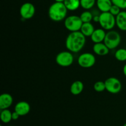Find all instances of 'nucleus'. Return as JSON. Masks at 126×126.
<instances>
[{"instance_id": "f257e3e1", "label": "nucleus", "mask_w": 126, "mask_h": 126, "mask_svg": "<svg viewBox=\"0 0 126 126\" xmlns=\"http://www.w3.org/2000/svg\"><path fill=\"white\" fill-rule=\"evenodd\" d=\"M86 42V36L80 31L71 32L66 38L65 46L68 50L72 53H78L83 49Z\"/></svg>"}, {"instance_id": "f03ea898", "label": "nucleus", "mask_w": 126, "mask_h": 126, "mask_svg": "<svg viewBox=\"0 0 126 126\" xmlns=\"http://www.w3.org/2000/svg\"><path fill=\"white\" fill-rule=\"evenodd\" d=\"M68 9L62 2H55L52 4L49 8L48 15L52 20L60 22L65 19Z\"/></svg>"}, {"instance_id": "7ed1b4c3", "label": "nucleus", "mask_w": 126, "mask_h": 126, "mask_svg": "<svg viewBox=\"0 0 126 126\" xmlns=\"http://www.w3.org/2000/svg\"><path fill=\"white\" fill-rule=\"evenodd\" d=\"M99 17L98 23L105 30H111L116 25V17L110 12H102Z\"/></svg>"}, {"instance_id": "20e7f679", "label": "nucleus", "mask_w": 126, "mask_h": 126, "mask_svg": "<svg viewBox=\"0 0 126 126\" xmlns=\"http://www.w3.org/2000/svg\"><path fill=\"white\" fill-rule=\"evenodd\" d=\"M121 41V37L119 33L115 30H110L106 34L103 43L107 45L110 50L116 49L119 46Z\"/></svg>"}, {"instance_id": "39448f33", "label": "nucleus", "mask_w": 126, "mask_h": 126, "mask_svg": "<svg viewBox=\"0 0 126 126\" xmlns=\"http://www.w3.org/2000/svg\"><path fill=\"white\" fill-rule=\"evenodd\" d=\"M83 23L80 17L78 16H70L66 17L64 21L65 27L70 32H78L81 30Z\"/></svg>"}, {"instance_id": "423d86ee", "label": "nucleus", "mask_w": 126, "mask_h": 126, "mask_svg": "<svg viewBox=\"0 0 126 126\" xmlns=\"http://www.w3.org/2000/svg\"><path fill=\"white\" fill-rule=\"evenodd\" d=\"M56 63L60 66L68 67L71 66L74 62V56L71 52L62 51L59 52L55 58Z\"/></svg>"}, {"instance_id": "0eeeda50", "label": "nucleus", "mask_w": 126, "mask_h": 126, "mask_svg": "<svg viewBox=\"0 0 126 126\" xmlns=\"http://www.w3.org/2000/svg\"><path fill=\"white\" fill-rule=\"evenodd\" d=\"M96 59L93 54L90 52H85L81 54L78 59V63L81 67L89 68L95 65Z\"/></svg>"}, {"instance_id": "6e6552de", "label": "nucleus", "mask_w": 126, "mask_h": 126, "mask_svg": "<svg viewBox=\"0 0 126 126\" xmlns=\"http://www.w3.org/2000/svg\"><path fill=\"white\" fill-rule=\"evenodd\" d=\"M106 90L113 94H116L120 92L122 89L121 81L115 77H110L105 81Z\"/></svg>"}, {"instance_id": "1a4fd4ad", "label": "nucleus", "mask_w": 126, "mask_h": 126, "mask_svg": "<svg viewBox=\"0 0 126 126\" xmlns=\"http://www.w3.org/2000/svg\"><path fill=\"white\" fill-rule=\"evenodd\" d=\"M35 7L31 2H25L20 8V14L22 18L28 20L32 18L35 14Z\"/></svg>"}, {"instance_id": "9d476101", "label": "nucleus", "mask_w": 126, "mask_h": 126, "mask_svg": "<svg viewBox=\"0 0 126 126\" xmlns=\"http://www.w3.org/2000/svg\"><path fill=\"white\" fill-rule=\"evenodd\" d=\"M14 111L17 112L20 116H23L29 113L30 111V105L25 101H21L16 105Z\"/></svg>"}, {"instance_id": "9b49d317", "label": "nucleus", "mask_w": 126, "mask_h": 126, "mask_svg": "<svg viewBox=\"0 0 126 126\" xmlns=\"http://www.w3.org/2000/svg\"><path fill=\"white\" fill-rule=\"evenodd\" d=\"M13 98L9 94H2L0 95V109H8L12 105Z\"/></svg>"}, {"instance_id": "f8f14e48", "label": "nucleus", "mask_w": 126, "mask_h": 126, "mask_svg": "<svg viewBox=\"0 0 126 126\" xmlns=\"http://www.w3.org/2000/svg\"><path fill=\"white\" fill-rule=\"evenodd\" d=\"M106 34H107V33L103 28L95 29L92 34V35L91 36V39L92 41L94 43H102V42L104 41Z\"/></svg>"}, {"instance_id": "ddd939ff", "label": "nucleus", "mask_w": 126, "mask_h": 126, "mask_svg": "<svg viewBox=\"0 0 126 126\" xmlns=\"http://www.w3.org/2000/svg\"><path fill=\"white\" fill-rule=\"evenodd\" d=\"M93 51L97 55L100 56H105L108 54L110 49L103 42H102V43H95L94 45L93 46Z\"/></svg>"}, {"instance_id": "4468645a", "label": "nucleus", "mask_w": 126, "mask_h": 126, "mask_svg": "<svg viewBox=\"0 0 126 126\" xmlns=\"http://www.w3.org/2000/svg\"><path fill=\"white\" fill-rule=\"evenodd\" d=\"M116 25L121 30L126 31V11H121L116 17Z\"/></svg>"}, {"instance_id": "2eb2a0df", "label": "nucleus", "mask_w": 126, "mask_h": 126, "mask_svg": "<svg viewBox=\"0 0 126 126\" xmlns=\"http://www.w3.org/2000/svg\"><path fill=\"white\" fill-rule=\"evenodd\" d=\"M96 4L101 12H109L113 4L111 0H97Z\"/></svg>"}, {"instance_id": "dca6fc26", "label": "nucleus", "mask_w": 126, "mask_h": 126, "mask_svg": "<svg viewBox=\"0 0 126 126\" xmlns=\"http://www.w3.org/2000/svg\"><path fill=\"white\" fill-rule=\"evenodd\" d=\"M84 90V84L81 81H76L72 83L70 87V92L74 95L80 94Z\"/></svg>"}, {"instance_id": "f3484780", "label": "nucleus", "mask_w": 126, "mask_h": 126, "mask_svg": "<svg viewBox=\"0 0 126 126\" xmlns=\"http://www.w3.org/2000/svg\"><path fill=\"white\" fill-rule=\"evenodd\" d=\"M95 30V29L94 26L92 23H91V22H87V23H82L80 32L86 37H91Z\"/></svg>"}, {"instance_id": "a211bd4d", "label": "nucleus", "mask_w": 126, "mask_h": 126, "mask_svg": "<svg viewBox=\"0 0 126 126\" xmlns=\"http://www.w3.org/2000/svg\"><path fill=\"white\" fill-rule=\"evenodd\" d=\"M68 11H74L81 6L80 0H65L63 2Z\"/></svg>"}, {"instance_id": "6ab92c4d", "label": "nucleus", "mask_w": 126, "mask_h": 126, "mask_svg": "<svg viewBox=\"0 0 126 126\" xmlns=\"http://www.w3.org/2000/svg\"><path fill=\"white\" fill-rule=\"evenodd\" d=\"M12 112L8 109L1 110L0 113V118L1 121L4 124H7L12 120Z\"/></svg>"}, {"instance_id": "aec40b11", "label": "nucleus", "mask_w": 126, "mask_h": 126, "mask_svg": "<svg viewBox=\"0 0 126 126\" xmlns=\"http://www.w3.org/2000/svg\"><path fill=\"white\" fill-rule=\"evenodd\" d=\"M116 59L119 62L126 61V49L121 48L116 51L114 54Z\"/></svg>"}, {"instance_id": "412c9836", "label": "nucleus", "mask_w": 126, "mask_h": 126, "mask_svg": "<svg viewBox=\"0 0 126 126\" xmlns=\"http://www.w3.org/2000/svg\"><path fill=\"white\" fill-rule=\"evenodd\" d=\"M97 0H80L81 6L85 10L92 9L96 4Z\"/></svg>"}, {"instance_id": "4be33fe9", "label": "nucleus", "mask_w": 126, "mask_h": 126, "mask_svg": "<svg viewBox=\"0 0 126 126\" xmlns=\"http://www.w3.org/2000/svg\"><path fill=\"white\" fill-rule=\"evenodd\" d=\"M81 19L82 20L83 23H87V22H91L93 20V15L88 10L84 11L82 12L81 16H79Z\"/></svg>"}, {"instance_id": "5701e85b", "label": "nucleus", "mask_w": 126, "mask_h": 126, "mask_svg": "<svg viewBox=\"0 0 126 126\" xmlns=\"http://www.w3.org/2000/svg\"><path fill=\"white\" fill-rule=\"evenodd\" d=\"M94 89L95 91L98 92H102L106 90L105 84L103 81H97L94 85Z\"/></svg>"}, {"instance_id": "b1692460", "label": "nucleus", "mask_w": 126, "mask_h": 126, "mask_svg": "<svg viewBox=\"0 0 126 126\" xmlns=\"http://www.w3.org/2000/svg\"><path fill=\"white\" fill-rule=\"evenodd\" d=\"M113 4L118 6L121 9H126V0H111Z\"/></svg>"}, {"instance_id": "393cba45", "label": "nucleus", "mask_w": 126, "mask_h": 126, "mask_svg": "<svg viewBox=\"0 0 126 126\" xmlns=\"http://www.w3.org/2000/svg\"><path fill=\"white\" fill-rule=\"evenodd\" d=\"M121 9L118 7V6L115 4L112 5L111 7L110 8V10L109 12H110L111 14H113V16H114L115 17H116L118 14L121 12Z\"/></svg>"}, {"instance_id": "a878e982", "label": "nucleus", "mask_w": 126, "mask_h": 126, "mask_svg": "<svg viewBox=\"0 0 126 126\" xmlns=\"http://www.w3.org/2000/svg\"><path fill=\"white\" fill-rule=\"evenodd\" d=\"M20 116L19 115V114H18V113H17L16 111H14L13 113H12V120H17V119L19 118V117Z\"/></svg>"}, {"instance_id": "bb28decb", "label": "nucleus", "mask_w": 126, "mask_h": 126, "mask_svg": "<svg viewBox=\"0 0 126 126\" xmlns=\"http://www.w3.org/2000/svg\"><path fill=\"white\" fill-rule=\"evenodd\" d=\"M99 16H95L93 17V20H94V22L97 23V22H99Z\"/></svg>"}, {"instance_id": "cd10ccee", "label": "nucleus", "mask_w": 126, "mask_h": 126, "mask_svg": "<svg viewBox=\"0 0 126 126\" xmlns=\"http://www.w3.org/2000/svg\"><path fill=\"white\" fill-rule=\"evenodd\" d=\"M123 73H124V76L126 77V63L124 65V67H123Z\"/></svg>"}, {"instance_id": "c85d7f7f", "label": "nucleus", "mask_w": 126, "mask_h": 126, "mask_svg": "<svg viewBox=\"0 0 126 126\" xmlns=\"http://www.w3.org/2000/svg\"><path fill=\"white\" fill-rule=\"evenodd\" d=\"M54 1H55V2H63L65 0H54Z\"/></svg>"}, {"instance_id": "c756f323", "label": "nucleus", "mask_w": 126, "mask_h": 126, "mask_svg": "<svg viewBox=\"0 0 126 126\" xmlns=\"http://www.w3.org/2000/svg\"><path fill=\"white\" fill-rule=\"evenodd\" d=\"M123 126H126V123H125V124H124V125H123Z\"/></svg>"}, {"instance_id": "7c9ffc66", "label": "nucleus", "mask_w": 126, "mask_h": 126, "mask_svg": "<svg viewBox=\"0 0 126 126\" xmlns=\"http://www.w3.org/2000/svg\"></svg>"}]
</instances>
